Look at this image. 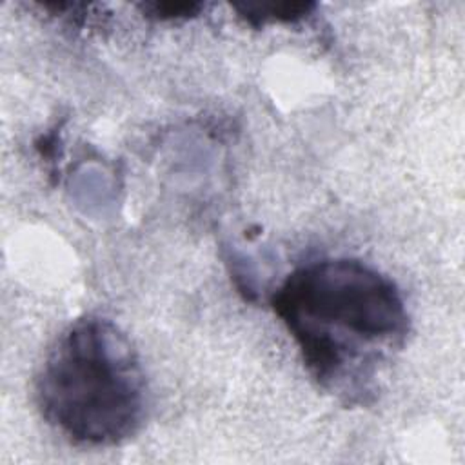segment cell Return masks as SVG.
<instances>
[{
  "label": "cell",
  "instance_id": "1",
  "mask_svg": "<svg viewBox=\"0 0 465 465\" xmlns=\"http://www.w3.org/2000/svg\"><path fill=\"white\" fill-rule=\"evenodd\" d=\"M309 374L327 392L361 401L380 363L400 351L409 312L398 285L354 258H323L291 271L271 296Z\"/></svg>",
  "mask_w": 465,
  "mask_h": 465
},
{
  "label": "cell",
  "instance_id": "2",
  "mask_svg": "<svg viewBox=\"0 0 465 465\" xmlns=\"http://www.w3.org/2000/svg\"><path fill=\"white\" fill-rule=\"evenodd\" d=\"M42 418L71 443L114 447L140 432L149 391L136 349L111 320L87 314L69 323L35 380Z\"/></svg>",
  "mask_w": 465,
  "mask_h": 465
},
{
  "label": "cell",
  "instance_id": "3",
  "mask_svg": "<svg viewBox=\"0 0 465 465\" xmlns=\"http://www.w3.org/2000/svg\"><path fill=\"white\" fill-rule=\"evenodd\" d=\"M242 18L247 24L260 27L271 22H298L305 18L312 9L314 4L311 2H269V4H242L234 5Z\"/></svg>",
  "mask_w": 465,
  "mask_h": 465
},
{
  "label": "cell",
  "instance_id": "4",
  "mask_svg": "<svg viewBox=\"0 0 465 465\" xmlns=\"http://www.w3.org/2000/svg\"><path fill=\"white\" fill-rule=\"evenodd\" d=\"M142 11L156 20H178L196 16L205 5L200 2H145Z\"/></svg>",
  "mask_w": 465,
  "mask_h": 465
}]
</instances>
